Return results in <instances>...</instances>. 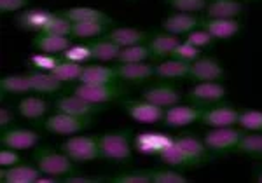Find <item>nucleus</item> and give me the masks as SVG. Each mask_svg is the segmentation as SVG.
Returning a JSON list of instances; mask_svg holds the SVG:
<instances>
[{
    "label": "nucleus",
    "instance_id": "obj_42",
    "mask_svg": "<svg viewBox=\"0 0 262 183\" xmlns=\"http://www.w3.org/2000/svg\"><path fill=\"white\" fill-rule=\"evenodd\" d=\"M173 58H179V59H184V61L192 63V61H196L198 58H201V49L192 44H189L187 40L180 42L179 48H177L175 53H173Z\"/></svg>",
    "mask_w": 262,
    "mask_h": 183
},
{
    "label": "nucleus",
    "instance_id": "obj_6",
    "mask_svg": "<svg viewBox=\"0 0 262 183\" xmlns=\"http://www.w3.org/2000/svg\"><path fill=\"white\" fill-rule=\"evenodd\" d=\"M91 124H93L91 117H77V116H72V113L58 112L46 119L44 129L53 134L72 136L75 133H81V131H84Z\"/></svg>",
    "mask_w": 262,
    "mask_h": 183
},
{
    "label": "nucleus",
    "instance_id": "obj_19",
    "mask_svg": "<svg viewBox=\"0 0 262 183\" xmlns=\"http://www.w3.org/2000/svg\"><path fill=\"white\" fill-rule=\"evenodd\" d=\"M191 74V63L184 59L173 58L156 65V77L163 80H179L185 79Z\"/></svg>",
    "mask_w": 262,
    "mask_h": 183
},
{
    "label": "nucleus",
    "instance_id": "obj_15",
    "mask_svg": "<svg viewBox=\"0 0 262 183\" xmlns=\"http://www.w3.org/2000/svg\"><path fill=\"white\" fill-rule=\"evenodd\" d=\"M201 122L210 127H229L239 122V112L232 106H215L203 112Z\"/></svg>",
    "mask_w": 262,
    "mask_h": 183
},
{
    "label": "nucleus",
    "instance_id": "obj_14",
    "mask_svg": "<svg viewBox=\"0 0 262 183\" xmlns=\"http://www.w3.org/2000/svg\"><path fill=\"white\" fill-rule=\"evenodd\" d=\"M175 143L179 145L182 150L185 152V155L192 161L194 168L205 163H210V161L213 159V155L210 154V150L206 148L205 142L198 140L196 136H180V138H175Z\"/></svg>",
    "mask_w": 262,
    "mask_h": 183
},
{
    "label": "nucleus",
    "instance_id": "obj_31",
    "mask_svg": "<svg viewBox=\"0 0 262 183\" xmlns=\"http://www.w3.org/2000/svg\"><path fill=\"white\" fill-rule=\"evenodd\" d=\"M180 39L179 35H156L154 39H150L149 48L152 51V56H168V54H173L175 49L179 48Z\"/></svg>",
    "mask_w": 262,
    "mask_h": 183
},
{
    "label": "nucleus",
    "instance_id": "obj_30",
    "mask_svg": "<svg viewBox=\"0 0 262 183\" xmlns=\"http://www.w3.org/2000/svg\"><path fill=\"white\" fill-rule=\"evenodd\" d=\"M0 91L9 95H27L32 91V82L28 75H7L0 79Z\"/></svg>",
    "mask_w": 262,
    "mask_h": 183
},
{
    "label": "nucleus",
    "instance_id": "obj_27",
    "mask_svg": "<svg viewBox=\"0 0 262 183\" xmlns=\"http://www.w3.org/2000/svg\"><path fill=\"white\" fill-rule=\"evenodd\" d=\"M243 12V4L238 0H213L206 6L208 18H234Z\"/></svg>",
    "mask_w": 262,
    "mask_h": 183
},
{
    "label": "nucleus",
    "instance_id": "obj_29",
    "mask_svg": "<svg viewBox=\"0 0 262 183\" xmlns=\"http://www.w3.org/2000/svg\"><path fill=\"white\" fill-rule=\"evenodd\" d=\"M90 48L93 59H96V61H117V58H119L122 51L119 44H116V42L108 39L93 42V44H90Z\"/></svg>",
    "mask_w": 262,
    "mask_h": 183
},
{
    "label": "nucleus",
    "instance_id": "obj_9",
    "mask_svg": "<svg viewBox=\"0 0 262 183\" xmlns=\"http://www.w3.org/2000/svg\"><path fill=\"white\" fill-rule=\"evenodd\" d=\"M40 136L32 129H25V127H11V129H4L0 134V143L2 147L14 148V150H28L33 148L39 143Z\"/></svg>",
    "mask_w": 262,
    "mask_h": 183
},
{
    "label": "nucleus",
    "instance_id": "obj_8",
    "mask_svg": "<svg viewBox=\"0 0 262 183\" xmlns=\"http://www.w3.org/2000/svg\"><path fill=\"white\" fill-rule=\"evenodd\" d=\"M203 106L198 105H173L164 112V124L168 127H185L189 124H194V122L201 121L203 116Z\"/></svg>",
    "mask_w": 262,
    "mask_h": 183
},
{
    "label": "nucleus",
    "instance_id": "obj_32",
    "mask_svg": "<svg viewBox=\"0 0 262 183\" xmlns=\"http://www.w3.org/2000/svg\"><path fill=\"white\" fill-rule=\"evenodd\" d=\"M84 66L81 63H75V61H69V59H61L56 66L53 68L51 74L56 75L61 82H70V80H79L81 79Z\"/></svg>",
    "mask_w": 262,
    "mask_h": 183
},
{
    "label": "nucleus",
    "instance_id": "obj_23",
    "mask_svg": "<svg viewBox=\"0 0 262 183\" xmlns=\"http://www.w3.org/2000/svg\"><path fill=\"white\" fill-rule=\"evenodd\" d=\"M117 68L121 80H131V82H142L156 75V66L149 63H121Z\"/></svg>",
    "mask_w": 262,
    "mask_h": 183
},
{
    "label": "nucleus",
    "instance_id": "obj_39",
    "mask_svg": "<svg viewBox=\"0 0 262 183\" xmlns=\"http://www.w3.org/2000/svg\"><path fill=\"white\" fill-rule=\"evenodd\" d=\"M61 58L63 59H69V61H75V63H86L93 59V54H91V48L90 45H84V44H79V45H70L65 53H61Z\"/></svg>",
    "mask_w": 262,
    "mask_h": 183
},
{
    "label": "nucleus",
    "instance_id": "obj_13",
    "mask_svg": "<svg viewBox=\"0 0 262 183\" xmlns=\"http://www.w3.org/2000/svg\"><path fill=\"white\" fill-rule=\"evenodd\" d=\"M142 98L150 101V103L161 106V108H170L173 105H179L182 95L177 87L168 86V84H158V86H150L143 89Z\"/></svg>",
    "mask_w": 262,
    "mask_h": 183
},
{
    "label": "nucleus",
    "instance_id": "obj_22",
    "mask_svg": "<svg viewBox=\"0 0 262 183\" xmlns=\"http://www.w3.org/2000/svg\"><path fill=\"white\" fill-rule=\"evenodd\" d=\"M119 80L117 68H108L101 65H88L84 66L79 82L84 84H111Z\"/></svg>",
    "mask_w": 262,
    "mask_h": 183
},
{
    "label": "nucleus",
    "instance_id": "obj_10",
    "mask_svg": "<svg viewBox=\"0 0 262 183\" xmlns=\"http://www.w3.org/2000/svg\"><path fill=\"white\" fill-rule=\"evenodd\" d=\"M54 108H56L58 112L72 113V116H77V117H93L95 113H98L101 110V105L91 103V101H86L81 96L72 95V96L58 98V100L54 101Z\"/></svg>",
    "mask_w": 262,
    "mask_h": 183
},
{
    "label": "nucleus",
    "instance_id": "obj_16",
    "mask_svg": "<svg viewBox=\"0 0 262 183\" xmlns=\"http://www.w3.org/2000/svg\"><path fill=\"white\" fill-rule=\"evenodd\" d=\"M203 28L217 40L232 39L239 33V23L234 18H208L201 21Z\"/></svg>",
    "mask_w": 262,
    "mask_h": 183
},
{
    "label": "nucleus",
    "instance_id": "obj_41",
    "mask_svg": "<svg viewBox=\"0 0 262 183\" xmlns=\"http://www.w3.org/2000/svg\"><path fill=\"white\" fill-rule=\"evenodd\" d=\"M166 4L179 12H198L206 7V0H166Z\"/></svg>",
    "mask_w": 262,
    "mask_h": 183
},
{
    "label": "nucleus",
    "instance_id": "obj_33",
    "mask_svg": "<svg viewBox=\"0 0 262 183\" xmlns=\"http://www.w3.org/2000/svg\"><path fill=\"white\" fill-rule=\"evenodd\" d=\"M105 32L103 23H95V21H75L72 25V37L77 39H96Z\"/></svg>",
    "mask_w": 262,
    "mask_h": 183
},
{
    "label": "nucleus",
    "instance_id": "obj_34",
    "mask_svg": "<svg viewBox=\"0 0 262 183\" xmlns=\"http://www.w3.org/2000/svg\"><path fill=\"white\" fill-rule=\"evenodd\" d=\"M150 54L152 51L149 45H129V48H122L119 58H117V63H142L147 58H150Z\"/></svg>",
    "mask_w": 262,
    "mask_h": 183
},
{
    "label": "nucleus",
    "instance_id": "obj_4",
    "mask_svg": "<svg viewBox=\"0 0 262 183\" xmlns=\"http://www.w3.org/2000/svg\"><path fill=\"white\" fill-rule=\"evenodd\" d=\"M74 95L84 98L86 101H91V103L96 105H103L108 103V101H114L117 98L124 96L128 93V87L122 86V84L117 82H111V84H84L81 82L79 86H75Z\"/></svg>",
    "mask_w": 262,
    "mask_h": 183
},
{
    "label": "nucleus",
    "instance_id": "obj_20",
    "mask_svg": "<svg viewBox=\"0 0 262 183\" xmlns=\"http://www.w3.org/2000/svg\"><path fill=\"white\" fill-rule=\"evenodd\" d=\"M201 21L196 16L189 14V12H179V14H171L163 21V30L171 35H185V33L192 32L194 28L200 25Z\"/></svg>",
    "mask_w": 262,
    "mask_h": 183
},
{
    "label": "nucleus",
    "instance_id": "obj_5",
    "mask_svg": "<svg viewBox=\"0 0 262 183\" xmlns=\"http://www.w3.org/2000/svg\"><path fill=\"white\" fill-rule=\"evenodd\" d=\"M245 136L243 131L234 129L232 126L229 127H213L212 131L205 134L203 142H205L206 148H208L212 154H226V152L234 150L238 143L242 142Z\"/></svg>",
    "mask_w": 262,
    "mask_h": 183
},
{
    "label": "nucleus",
    "instance_id": "obj_40",
    "mask_svg": "<svg viewBox=\"0 0 262 183\" xmlns=\"http://www.w3.org/2000/svg\"><path fill=\"white\" fill-rule=\"evenodd\" d=\"M63 58H56L54 54H46V53H39V54H33L30 56V65H33L39 70H44V72H53V68L61 61Z\"/></svg>",
    "mask_w": 262,
    "mask_h": 183
},
{
    "label": "nucleus",
    "instance_id": "obj_3",
    "mask_svg": "<svg viewBox=\"0 0 262 183\" xmlns=\"http://www.w3.org/2000/svg\"><path fill=\"white\" fill-rule=\"evenodd\" d=\"M60 150L65 152L74 163H90L100 159V145L96 136H72L60 145Z\"/></svg>",
    "mask_w": 262,
    "mask_h": 183
},
{
    "label": "nucleus",
    "instance_id": "obj_25",
    "mask_svg": "<svg viewBox=\"0 0 262 183\" xmlns=\"http://www.w3.org/2000/svg\"><path fill=\"white\" fill-rule=\"evenodd\" d=\"M32 82V91L35 93H42V95H51V93L61 91L63 82L56 75H53L51 72H44V70H37L28 74Z\"/></svg>",
    "mask_w": 262,
    "mask_h": 183
},
{
    "label": "nucleus",
    "instance_id": "obj_43",
    "mask_svg": "<svg viewBox=\"0 0 262 183\" xmlns=\"http://www.w3.org/2000/svg\"><path fill=\"white\" fill-rule=\"evenodd\" d=\"M114 183H150V169H143V171H131V173H124L122 176H116L112 178Z\"/></svg>",
    "mask_w": 262,
    "mask_h": 183
},
{
    "label": "nucleus",
    "instance_id": "obj_2",
    "mask_svg": "<svg viewBox=\"0 0 262 183\" xmlns=\"http://www.w3.org/2000/svg\"><path fill=\"white\" fill-rule=\"evenodd\" d=\"M37 168L40 169L42 174H51V176H63V174H75V163L70 159L65 152H54L42 148L33 154Z\"/></svg>",
    "mask_w": 262,
    "mask_h": 183
},
{
    "label": "nucleus",
    "instance_id": "obj_38",
    "mask_svg": "<svg viewBox=\"0 0 262 183\" xmlns=\"http://www.w3.org/2000/svg\"><path fill=\"white\" fill-rule=\"evenodd\" d=\"M152 183H187V178L175 169H150Z\"/></svg>",
    "mask_w": 262,
    "mask_h": 183
},
{
    "label": "nucleus",
    "instance_id": "obj_37",
    "mask_svg": "<svg viewBox=\"0 0 262 183\" xmlns=\"http://www.w3.org/2000/svg\"><path fill=\"white\" fill-rule=\"evenodd\" d=\"M239 127L245 131L262 133V112L260 110H245L239 113Z\"/></svg>",
    "mask_w": 262,
    "mask_h": 183
},
{
    "label": "nucleus",
    "instance_id": "obj_46",
    "mask_svg": "<svg viewBox=\"0 0 262 183\" xmlns=\"http://www.w3.org/2000/svg\"><path fill=\"white\" fill-rule=\"evenodd\" d=\"M28 6V0H0V12L21 11Z\"/></svg>",
    "mask_w": 262,
    "mask_h": 183
},
{
    "label": "nucleus",
    "instance_id": "obj_17",
    "mask_svg": "<svg viewBox=\"0 0 262 183\" xmlns=\"http://www.w3.org/2000/svg\"><path fill=\"white\" fill-rule=\"evenodd\" d=\"M53 16H54V12L40 9V7H33V9L21 11L19 14L14 18V21L19 28L39 33V32H42V28L49 23V19L53 18Z\"/></svg>",
    "mask_w": 262,
    "mask_h": 183
},
{
    "label": "nucleus",
    "instance_id": "obj_45",
    "mask_svg": "<svg viewBox=\"0 0 262 183\" xmlns=\"http://www.w3.org/2000/svg\"><path fill=\"white\" fill-rule=\"evenodd\" d=\"M21 161L19 150H14V148H2L0 150V166L2 168H11V166H16Z\"/></svg>",
    "mask_w": 262,
    "mask_h": 183
},
{
    "label": "nucleus",
    "instance_id": "obj_11",
    "mask_svg": "<svg viewBox=\"0 0 262 183\" xmlns=\"http://www.w3.org/2000/svg\"><path fill=\"white\" fill-rule=\"evenodd\" d=\"M191 79H196L200 82H217L226 79V70L217 59L213 58H198L191 63Z\"/></svg>",
    "mask_w": 262,
    "mask_h": 183
},
{
    "label": "nucleus",
    "instance_id": "obj_24",
    "mask_svg": "<svg viewBox=\"0 0 262 183\" xmlns=\"http://www.w3.org/2000/svg\"><path fill=\"white\" fill-rule=\"evenodd\" d=\"M16 108H18V113L23 119L32 121V122H39L40 119L46 117V113H48V110H49V105L46 103L44 100H40V98L28 96V98H23Z\"/></svg>",
    "mask_w": 262,
    "mask_h": 183
},
{
    "label": "nucleus",
    "instance_id": "obj_47",
    "mask_svg": "<svg viewBox=\"0 0 262 183\" xmlns=\"http://www.w3.org/2000/svg\"><path fill=\"white\" fill-rule=\"evenodd\" d=\"M14 122V116L7 108H0V126L6 127Z\"/></svg>",
    "mask_w": 262,
    "mask_h": 183
},
{
    "label": "nucleus",
    "instance_id": "obj_49",
    "mask_svg": "<svg viewBox=\"0 0 262 183\" xmlns=\"http://www.w3.org/2000/svg\"><path fill=\"white\" fill-rule=\"evenodd\" d=\"M255 180H257V181H259V183H262V171L259 173V176H257V178H255Z\"/></svg>",
    "mask_w": 262,
    "mask_h": 183
},
{
    "label": "nucleus",
    "instance_id": "obj_21",
    "mask_svg": "<svg viewBox=\"0 0 262 183\" xmlns=\"http://www.w3.org/2000/svg\"><path fill=\"white\" fill-rule=\"evenodd\" d=\"M32 45L39 51V53L61 54L72 45V40L65 35H46V33H39V35L32 40Z\"/></svg>",
    "mask_w": 262,
    "mask_h": 183
},
{
    "label": "nucleus",
    "instance_id": "obj_1",
    "mask_svg": "<svg viewBox=\"0 0 262 183\" xmlns=\"http://www.w3.org/2000/svg\"><path fill=\"white\" fill-rule=\"evenodd\" d=\"M100 155L101 159L111 161V163L126 164L133 157V148H131V129L116 131V133H107L98 136Z\"/></svg>",
    "mask_w": 262,
    "mask_h": 183
},
{
    "label": "nucleus",
    "instance_id": "obj_48",
    "mask_svg": "<svg viewBox=\"0 0 262 183\" xmlns=\"http://www.w3.org/2000/svg\"><path fill=\"white\" fill-rule=\"evenodd\" d=\"M65 183H95V181H101V180H95V178H84V176H75V174H72V176H67Z\"/></svg>",
    "mask_w": 262,
    "mask_h": 183
},
{
    "label": "nucleus",
    "instance_id": "obj_35",
    "mask_svg": "<svg viewBox=\"0 0 262 183\" xmlns=\"http://www.w3.org/2000/svg\"><path fill=\"white\" fill-rule=\"evenodd\" d=\"M72 21L69 18H65L63 14H54L53 18L49 19V23L42 28V32L39 33H46V35H72Z\"/></svg>",
    "mask_w": 262,
    "mask_h": 183
},
{
    "label": "nucleus",
    "instance_id": "obj_44",
    "mask_svg": "<svg viewBox=\"0 0 262 183\" xmlns=\"http://www.w3.org/2000/svg\"><path fill=\"white\" fill-rule=\"evenodd\" d=\"M189 42V44L196 45V48H208V45H212L213 42V37L210 35L208 32H206L205 28L203 30H192V32L187 33V39H185Z\"/></svg>",
    "mask_w": 262,
    "mask_h": 183
},
{
    "label": "nucleus",
    "instance_id": "obj_28",
    "mask_svg": "<svg viewBox=\"0 0 262 183\" xmlns=\"http://www.w3.org/2000/svg\"><path fill=\"white\" fill-rule=\"evenodd\" d=\"M63 16L69 18L72 23L75 21H95V23H103V25H112L114 21L111 16H107L105 12L93 7H72V9L63 11Z\"/></svg>",
    "mask_w": 262,
    "mask_h": 183
},
{
    "label": "nucleus",
    "instance_id": "obj_7",
    "mask_svg": "<svg viewBox=\"0 0 262 183\" xmlns=\"http://www.w3.org/2000/svg\"><path fill=\"white\" fill-rule=\"evenodd\" d=\"M122 108L133 121L140 124H158L164 121V110L147 100H122Z\"/></svg>",
    "mask_w": 262,
    "mask_h": 183
},
{
    "label": "nucleus",
    "instance_id": "obj_26",
    "mask_svg": "<svg viewBox=\"0 0 262 183\" xmlns=\"http://www.w3.org/2000/svg\"><path fill=\"white\" fill-rule=\"evenodd\" d=\"M107 39L119 44L121 48H129V45H137V44H142V42L149 40V33L142 32V30H137V28L122 27V28L111 30V32L107 33Z\"/></svg>",
    "mask_w": 262,
    "mask_h": 183
},
{
    "label": "nucleus",
    "instance_id": "obj_12",
    "mask_svg": "<svg viewBox=\"0 0 262 183\" xmlns=\"http://www.w3.org/2000/svg\"><path fill=\"white\" fill-rule=\"evenodd\" d=\"M224 96H226V89L217 82H200L187 93V98L192 101V105L198 106H208L215 101H221Z\"/></svg>",
    "mask_w": 262,
    "mask_h": 183
},
{
    "label": "nucleus",
    "instance_id": "obj_36",
    "mask_svg": "<svg viewBox=\"0 0 262 183\" xmlns=\"http://www.w3.org/2000/svg\"><path fill=\"white\" fill-rule=\"evenodd\" d=\"M236 152L247 155H260L262 157V133L245 134L242 142L236 147Z\"/></svg>",
    "mask_w": 262,
    "mask_h": 183
},
{
    "label": "nucleus",
    "instance_id": "obj_18",
    "mask_svg": "<svg viewBox=\"0 0 262 183\" xmlns=\"http://www.w3.org/2000/svg\"><path fill=\"white\" fill-rule=\"evenodd\" d=\"M40 169L30 164H16L11 168H2L0 181L2 183H37Z\"/></svg>",
    "mask_w": 262,
    "mask_h": 183
}]
</instances>
